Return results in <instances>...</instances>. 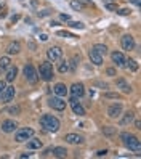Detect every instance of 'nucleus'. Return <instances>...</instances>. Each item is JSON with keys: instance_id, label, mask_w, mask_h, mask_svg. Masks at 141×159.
Returning <instances> with one entry per match:
<instances>
[{"instance_id": "nucleus-1", "label": "nucleus", "mask_w": 141, "mask_h": 159, "mask_svg": "<svg viewBox=\"0 0 141 159\" xmlns=\"http://www.w3.org/2000/svg\"><path fill=\"white\" fill-rule=\"evenodd\" d=\"M40 125L44 130H46V132H56V130L59 129V121L56 119L55 116L44 114L40 118Z\"/></svg>"}, {"instance_id": "nucleus-2", "label": "nucleus", "mask_w": 141, "mask_h": 159, "mask_svg": "<svg viewBox=\"0 0 141 159\" xmlns=\"http://www.w3.org/2000/svg\"><path fill=\"white\" fill-rule=\"evenodd\" d=\"M120 138L124 140V143H125V146L130 149V151H133V153H141V143H140V140L133 137V135H130V133H120Z\"/></svg>"}, {"instance_id": "nucleus-3", "label": "nucleus", "mask_w": 141, "mask_h": 159, "mask_svg": "<svg viewBox=\"0 0 141 159\" xmlns=\"http://www.w3.org/2000/svg\"><path fill=\"white\" fill-rule=\"evenodd\" d=\"M39 77L42 79V81H45V82H48L53 79V66H51V63L50 61H44L40 64V68H39Z\"/></svg>"}, {"instance_id": "nucleus-4", "label": "nucleus", "mask_w": 141, "mask_h": 159, "mask_svg": "<svg viewBox=\"0 0 141 159\" xmlns=\"http://www.w3.org/2000/svg\"><path fill=\"white\" fill-rule=\"evenodd\" d=\"M32 135H34V130L26 127V129H20L15 135V140L18 143H22V142H27L29 138H32Z\"/></svg>"}, {"instance_id": "nucleus-5", "label": "nucleus", "mask_w": 141, "mask_h": 159, "mask_svg": "<svg viewBox=\"0 0 141 159\" xmlns=\"http://www.w3.org/2000/svg\"><path fill=\"white\" fill-rule=\"evenodd\" d=\"M24 76H26L29 84H35L37 81H39V74H37L35 68L32 66V64H26L24 66Z\"/></svg>"}, {"instance_id": "nucleus-6", "label": "nucleus", "mask_w": 141, "mask_h": 159, "mask_svg": "<svg viewBox=\"0 0 141 159\" xmlns=\"http://www.w3.org/2000/svg\"><path fill=\"white\" fill-rule=\"evenodd\" d=\"M48 105H50L53 109H56V111H64V109H66V101H64L61 96L50 98V100H48Z\"/></svg>"}, {"instance_id": "nucleus-7", "label": "nucleus", "mask_w": 141, "mask_h": 159, "mask_svg": "<svg viewBox=\"0 0 141 159\" xmlns=\"http://www.w3.org/2000/svg\"><path fill=\"white\" fill-rule=\"evenodd\" d=\"M46 57H48L50 61H58V60L63 57V50H61L59 47H50V48L46 50Z\"/></svg>"}, {"instance_id": "nucleus-8", "label": "nucleus", "mask_w": 141, "mask_h": 159, "mask_svg": "<svg viewBox=\"0 0 141 159\" xmlns=\"http://www.w3.org/2000/svg\"><path fill=\"white\" fill-rule=\"evenodd\" d=\"M122 48H124L125 51H131L135 48V39L130 34H125L124 37H122Z\"/></svg>"}, {"instance_id": "nucleus-9", "label": "nucleus", "mask_w": 141, "mask_h": 159, "mask_svg": "<svg viewBox=\"0 0 141 159\" xmlns=\"http://www.w3.org/2000/svg\"><path fill=\"white\" fill-rule=\"evenodd\" d=\"M69 103H70V108H72L74 114H77V116H83V114H85V109H83V106L77 101V96H72L69 100Z\"/></svg>"}, {"instance_id": "nucleus-10", "label": "nucleus", "mask_w": 141, "mask_h": 159, "mask_svg": "<svg viewBox=\"0 0 141 159\" xmlns=\"http://www.w3.org/2000/svg\"><path fill=\"white\" fill-rule=\"evenodd\" d=\"M107 116H109L111 119H117L122 116V105L120 103H116V105L109 106V109H107Z\"/></svg>"}, {"instance_id": "nucleus-11", "label": "nucleus", "mask_w": 141, "mask_h": 159, "mask_svg": "<svg viewBox=\"0 0 141 159\" xmlns=\"http://www.w3.org/2000/svg\"><path fill=\"white\" fill-rule=\"evenodd\" d=\"M13 96H15V87L8 85V87H5L2 95H0V100H2V103H8L13 100Z\"/></svg>"}, {"instance_id": "nucleus-12", "label": "nucleus", "mask_w": 141, "mask_h": 159, "mask_svg": "<svg viewBox=\"0 0 141 159\" xmlns=\"http://www.w3.org/2000/svg\"><path fill=\"white\" fill-rule=\"evenodd\" d=\"M111 58H112V61H114L119 68H122V66H125V57H124V53L122 51H112L111 53Z\"/></svg>"}, {"instance_id": "nucleus-13", "label": "nucleus", "mask_w": 141, "mask_h": 159, "mask_svg": "<svg viewBox=\"0 0 141 159\" xmlns=\"http://www.w3.org/2000/svg\"><path fill=\"white\" fill-rule=\"evenodd\" d=\"M0 127H2V130H3L5 133H11V132H15V130H16L18 125H16L15 121H3Z\"/></svg>"}, {"instance_id": "nucleus-14", "label": "nucleus", "mask_w": 141, "mask_h": 159, "mask_svg": "<svg viewBox=\"0 0 141 159\" xmlns=\"http://www.w3.org/2000/svg\"><path fill=\"white\" fill-rule=\"evenodd\" d=\"M64 140L68 143H70V145H80V143H83V137H80V135H77V133H68Z\"/></svg>"}, {"instance_id": "nucleus-15", "label": "nucleus", "mask_w": 141, "mask_h": 159, "mask_svg": "<svg viewBox=\"0 0 141 159\" xmlns=\"http://www.w3.org/2000/svg\"><path fill=\"white\" fill-rule=\"evenodd\" d=\"M70 93H72V96H83V93H85V88H83V84H74L72 87H70Z\"/></svg>"}, {"instance_id": "nucleus-16", "label": "nucleus", "mask_w": 141, "mask_h": 159, "mask_svg": "<svg viewBox=\"0 0 141 159\" xmlns=\"http://www.w3.org/2000/svg\"><path fill=\"white\" fill-rule=\"evenodd\" d=\"M88 57H90V61H92L93 64H96V66H100V64H103V57H101V55H98L95 50H90Z\"/></svg>"}, {"instance_id": "nucleus-17", "label": "nucleus", "mask_w": 141, "mask_h": 159, "mask_svg": "<svg viewBox=\"0 0 141 159\" xmlns=\"http://www.w3.org/2000/svg\"><path fill=\"white\" fill-rule=\"evenodd\" d=\"M116 85H117V88H120L124 93H130V92H131L130 85L124 81V79H117V81H116Z\"/></svg>"}, {"instance_id": "nucleus-18", "label": "nucleus", "mask_w": 141, "mask_h": 159, "mask_svg": "<svg viewBox=\"0 0 141 159\" xmlns=\"http://www.w3.org/2000/svg\"><path fill=\"white\" fill-rule=\"evenodd\" d=\"M53 90H55V93L58 96H66V93H68V88H66L64 84H56Z\"/></svg>"}, {"instance_id": "nucleus-19", "label": "nucleus", "mask_w": 141, "mask_h": 159, "mask_svg": "<svg viewBox=\"0 0 141 159\" xmlns=\"http://www.w3.org/2000/svg\"><path fill=\"white\" fill-rule=\"evenodd\" d=\"M20 48H21V45L18 44V42H13V44L8 45L7 53H8V55H16V53H20Z\"/></svg>"}, {"instance_id": "nucleus-20", "label": "nucleus", "mask_w": 141, "mask_h": 159, "mask_svg": "<svg viewBox=\"0 0 141 159\" xmlns=\"http://www.w3.org/2000/svg\"><path fill=\"white\" fill-rule=\"evenodd\" d=\"M16 74H18V69H16V68H8L5 81H7V82H13V81L16 79Z\"/></svg>"}, {"instance_id": "nucleus-21", "label": "nucleus", "mask_w": 141, "mask_h": 159, "mask_svg": "<svg viewBox=\"0 0 141 159\" xmlns=\"http://www.w3.org/2000/svg\"><path fill=\"white\" fill-rule=\"evenodd\" d=\"M133 118H135V114L131 113V111H127V113L124 114V118L120 119V125H127V124H130L131 121H133Z\"/></svg>"}, {"instance_id": "nucleus-22", "label": "nucleus", "mask_w": 141, "mask_h": 159, "mask_svg": "<svg viewBox=\"0 0 141 159\" xmlns=\"http://www.w3.org/2000/svg\"><path fill=\"white\" fill-rule=\"evenodd\" d=\"M51 153H53V156H56V157H66V154H68L66 148H61V146L53 148V149H51Z\"/></svg>"}, {"instance_id": "nucleus-23", "label": "nucleus", "mask_w": 141, "mask_h": 159, "mask_svg": "<svg viewBox=\"0 0 141 159\" xmlns=\"http://www.w3.org/2000/svg\"><path fill=\"white\" fill-rule=\"evenodd\" d=\"M27 148L29 149H39V148H42V142L37 140V138H34V140H31V142H27Z\"/></svg>"}, {"instance_id": "nucleus-24", "label": "nucleus", "mask_w": 141, "mask_h": 159, "mask_svg": "<svg viewBox=\"0 0 141 159\" xmlns=\"http://www.w3.org/2000/svg\"><path fill=\"white\" fill-rule=\"evenodd\" d=\"M93 50H95L98 55H101V57H106V53H107V47L106 45H101V44L95 45V47H93Z\"/></svg>"}, {"instance_id": "nucleus-25", "label": "nucleus", "mask_w": 141, "mask_h": 159, "mask_svg": "<svg viewBox=\"0 0 141 159\" xmlns=\"http://www.w3.org/2000/svg\"><path fill=\"white\" fill-rule=\"evenodd\" d=\"M70 7H72L76 11H82L83 10V3L80 2V0H72V2H70Z\"/></svg>"}, {"instance_id": "nucleus-26", "label": "nucleus", "mask_w": 141, "mask_h": 159, "mask_svg": "<svg viewBox=\"0 0 141 159\" xmlns=\"http://www.w3.org/2000/svg\"><path fill=\"white\" fill-rule=\"evenodd\" d=\"M10 58H8V57H2V58H0V68H2V69H8V68H10Z\"/></svg>"}, {"instance_id": "nucleus-27", "label": "nucleus", "mask_w": 141, "mask_h": 159, "mask_svg": "<svg viewBox=\"0 0 141 159\" xmlns=\"http://www.w3.org/2000/svg\"><path fill=\"white\" fill-rule=\"evenodd\" d=\"M58 71H59L61 74L68 72V71H69V64H68V61H61L59 66H58Z\"/></svg>"}, {"instance_id": "nucleus-28", "label": "nucleus", "mask_w": 141, "mask_h": 159, "mask_svg": "<svg viewBox=\"0 0 141 159\" xmlns=\"http://www.w3.org/2000/svg\"><path fill=\"white\" fill-rule=\"evenodd\" d=\"M125 63H128L127 66H128V69H130V71H136V69H138V63H136V61H133V60H128V61L125 60Z\"/></svg>"}, {"instance_id": "nucleus-29", "label": "nucleus", "mask_w": 141, "mask_h": 159, "mask_svg": "<svg viewBox=\"0 0 141 159\" xmlns=\"http://www.w3.org/2000/svg\"><path fill=\"white\" fill-rule=\"evenodd\" d=\"M69 27H76V29H83V26L82 23H79V21H69V24H68Z\"/></svg>"}, {"instance_id": "nucleus-30", "label": "nucleus", "mask_w": 141, "mask_h": 159, "mask_svg": "<svg viewBox=\"0 0 141 159\" xmlns=\"http://www.w3.org/2000/svg\"><path fill=\"white\" fill-rule=\"evenodd\" d=\"M104 7L107 8V10H111V11H117V10H119L116 3H111V2H106V3H104Z\"/></svg>"}, {"instance_id": "nucleus-31", "label": "nucleus", "mask_w": 141, "mask_h": 159, "mask_svg": "<svg viewBox=\"0 0 141 159\" xmlns=\"http://www.w3.org/2000/svg\"><path fill=\"white\" fill-rule=\"evenodd\" d=\"M10 114H20V106H11V108L7 109Z\"/></svg>"}, {"instance_id": "nucleus-32", "label": "nucleus", "mask_w": 141, "mask_h": 159, "mask_svg": "<svg viewBox=\"0 0 141 159\" xmlns=\"http://www.w3.org/2000/svg\"><path fill=\"white\" fill-rule=\"evenodd\" d=\"M103 133H106V135H114L116 130L112 129V127H104V129H103Z\"/></svg>"}, {"instance_id": "nucleus-33", "label": "nucleus", "mask_w": 141, "mask_h": 159, "mask_svg": "<svg viewBox=\"0 0 141 159\" xmlns=\"http://www.w3.org/2000/svg\"><path fill=\"white\" fill-rule=\"evenodd\" d=\"M58 35H63V37H76L74 34H69V32H66V31H59Z\"/></svg>"}, {"instance_id": "nucleus-34", "label": "nucleus", "mask_w": 141, "mask_h": 159, "mask_svg": "<svg viewBox=\"0 0 141 159\" xmlns=\"http://www.w3.org/2000/svg\"><path fill=\"white\" fill-rule=\"evenodd\" d=\"M5 87H7V81H0V95L3 93V90H5Z\"/></svg>"}, {"instance_id": "nucleus-35", "label": "nucleus", "mask_w": 141, "mask_h": 159, "mask_svg": "<svg viewBox=\"0 0 141 159\" xmlns=\"http://www.w3.org/2000/svg\"><path fill=\"white\" fill-rule=\"evenodd\" d=\"M50 13H51L50 10H44V11H39V16H40V18H44V16H48Z\"/></svg>"}, {"instance_id": "nucleus-36", "label": "nucleus", "mask_w": 141, "mask_h": 159, "mask_svg": "<svg viewBox=\"0 0 141 159\" xmlns=\"http://www.w3.org/2000/svg\"><path fill=\"white\" fill-rule=\"evenodd\" d=\"M117 13H119V15H130V10H117Z\"/></svg>"}, {"instance_id": "nucleus-37", "label": "nucleus", "mask_w": 141, "mask_h": 159, "mask_svg": "<svg viewBox=\"0 0 141 159\" xmlns=\"http://www.w3.org/2000/svg\"><path fill=\"white\" fill-rule=\"evenodd\" d=\"M104 96H106V98H119V95H117V93H106Z\"/></svg>"}, {"instance_id": "nucleus-38", "label": "nucleus", "mask_w": 141, "mask_h": 159, "mask_svg": "<svg viewBox=\"0 0 141 159\" xmlns=\"http://www.w3.org/2000/svg\"><path fill=\"white\" fill-rule=\"evenodd\" d=\"M106 72H107V76H116V69H112V68H109Z\"/></svg>"}, {"instance_id": "nucleus-39", "label": "nucleus", "mask_w": 141, "mask_h": 159, "mask_svg": "<svg viewBox=\"0 0 141 159\" xmlns=\"http://www.w3.org/2000/svg\"><path fill=\"white\" fill-rule=\"evenodd\" d=\"M61 20H63V21H70V16H69V15H64V13H63V15H61Z\"/></svg>"}, {"instance_id": "nucleus-40", "label": "nucleus", "mask_w": 141, "mask_h": 159, "mask_svg": "<svg viewBox=\"0 0 141 159\" xmlns=\"http://www.w3.org/2000/svg\"><path fill=\"white\" fill-rule=\"evenodd\" d=\"M106 153H107V149H100V151L96 153V156H104Z\"/></svg>"}, {"instance_id": "nucleus-41", "label": "nucleus", "mask_w": 141, "mask_h": 159, "mask_svg": "<svg viewBox=\"0 0 141 159\" xmlns=\"http://www.w3.org/2000/svg\"><path fill=\"white\" fill-rule=\"evenodd\" d=\"M40 39L44 40V42H46V40H48V35H46V34H42V35H40Z\"/></svg>"}, {"instance_id": "nucleus-42", "label": "nucleus", "mask_w": 141, "mask_h": 159, "mask_svg": "<svg viewBox=\"0 0 141 159\" xmlns=\"http://www.w3.org/2000/svg\"><path fill=\"white\" fill-rule=\"evenodd\" d=\"M135 127L136 129H141V122H140V121H135Z\"/></svg>"}, {"instance_id": "nucleus-43", "label": "nucleus", "mask_w": 141, "mask_h": 159, "mask_svg": "<svg viewBox=\"0 0 141 159\" xmlns=\"http://www.w3.org/2000/svg\"><path fill=\"white\" fill-rule=\"evenodd\" d=\"M130 2H131V3H135L136 7H140V0H130Z\"/></svg>"}, {"instance_id": "nucleus-44", "label": "nucleus", "mask_w": 141, "mask_h": 159, "mask_svg": "<svg viewBox=\"0 0 141 159\" xmlns=\"http://www.w3.org/2000/svg\"><path fill=\"white\" fill-rule=\"evenodd\" d=\"M18 18H20V16H18V15H15V16L11 18V23H16V21H18Z\"/></svg>"}, {"instance_id": "nucleus-45", "label": "nucleus", "mask_w": 141, "mask_h": 159, "mask_svg": "<svg viewBox=\"0 0 141 159\" xmlns=\"http://www.w3.org/2000/svg\"><path fill=\"white\" fill-rule=\"evenodd\" d=\"M31 156V153H24V154H21V157H29Z\"/></svg>"}]
</instances>
